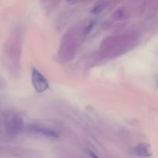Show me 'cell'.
<instances>
[{"instance_id":"cell-1","label":"cell","mask_w":158,"mask_h":158,"mask_svg":"<svg viewBox=\"0 0 158 158\" xmlns=\"http://www.w3.org/2000/svg\"><path fill=\"white\" fill-rule=\"evenodd\" d=\"M28 131L34 134H40V135L44 136V137H49V138L56 139L59 138L60 136L58 131L53 129V128L49 127L46 126H43L41 124H32L29 125L26 127Z\"/></svg>"},{"instance_id":"cell-2","label":"cell","mask_w":158,"mask_h":158,"mask_svg":"<svg viewBox=\"0 0 158 158\" xmlns=\"http://www.w3.org/2000/svg\"><path fill=\"white\" fill-rule=\"evenodd\" d=\"M32 83L34 89L38 93H43L49 88V83L46 77L36 69H32Z\"/></svg>"},{"instance_id":"cell-3","label":"cell","mask_w":158,"mask_h":158,"mask_svg":"<svg viewBox=\"0 0 158 158\" xmlns=\"http://www.w3.org/2000/svg\"><path fill=\"white\" fill-rule=\"evenodd\" d=\"M134 152L136 155L141 157H148L151 156V148L146 143H140L134 148Z\"/></svg>"},{"instance_id":"cell-4","label":"cell","mask_w":158,"mask_h":158,"mask_svg":"<svg viewBox=\"0 0 158 158\" xmlns=\"http://www.w3.org/2000/svg\"><path fill=\"white\" fill-rule=\"evenodd\" d=\"M9 127L8 130L12 134L19 132L21 130L22 125H23V121L19 117H12L9 122H8Z\"/></svg>"},{"instance_id":"cell-5","label":"cell","mask_w":158,"mask_h":158,"mask_svg":"<svg viewBox=\"0 0 158 158\" xmlns=\"http://www.w3.org/2000/svg\"><path fill=\"white\" fill-rule=\"evenodd\" d=\"M104 8V6L103 5H98V6H96L94 9L92 10V12L94 13H98V12H100Z\"/></svg>"},{"instance_id":"cell-6","label":"cell","mask_w":158,"mask_h":158,"mask_svg":"<svg viewBox=\"0 0 158 158\" xmlns=\"http://www.w3.org/2000/svg\"><path fill=\"white\" fill-rule=\"evenodd\" d=\"M94 25H95V23H94V22H92V23L86 28V33H89V32H90L91 31H92V29H94Z\"/></svg>"},{"instance_id":"cell-7","label":"cell","mask_w":158,"mask_h":158,"mask_svg":"<svg viewBox=\"0 0 158 158\" xmlns=\"http://www.w3.org/2000/svg\"><path fill=\"white\" fill-rule=\"evenodd\" d=\"M89 154H90V156H91V157H92L93 158H99L98 157H97V155H96V154H94V153H92V152H89Z\"/></svg>"},{"instance_id":"cell-8","label":"cell","mask_w":158,"mask_h":158,"mask_svg":"<svg viewBox=\"0 0 158 158\" xmlns=\"http://www.w3.org/2000/svg\"><path fill=\"white\" fill-rule=\"evenodd\" d=\"M67 1H69V2H72V1H75V0H67Z\"/></svg>"}]
</instances>
